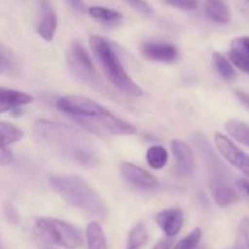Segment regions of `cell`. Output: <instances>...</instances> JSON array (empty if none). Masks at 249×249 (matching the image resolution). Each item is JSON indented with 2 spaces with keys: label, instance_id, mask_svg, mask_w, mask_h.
<instances>
[{
  "label": "cell",
  "instance_id": "cell-1",
  "mask_svg": "<svg viewBox=\"0 0 249 249\" xmlns=\"http://www.w3.org/2000/svg\"><path fill=\"white\" fill-rule=\"evenodd\" d=\"M33 136L44 150L65 162L83 168L99 164V152L91 141L67 124L39 119L33 125Z\"/></svg>",
  "mask_w": 249,
  "mask_h": 249
},
{
  "label": "cell",
  "instance_id": "cell-2",
  "mask_svg": "<svg viewBox=\"0 0 249 249\" xmlns=\"http://www.w3.org/2000/svg\"><path fill=\"white\" fill-rule=\"evenodd\" d=\"M49 181L70 206L92 218H106L108 212L106 203L83 178L77 175H51Z\"/></svg>",
  "mask_w": 249,
  "mask_h": 249
},
{
  "label": "cell",
  "instance_id": "cell-3",
  "mask_svg": "<svg viewBox=\"0 0 249 249\" xmlns=\"http://www.w3.org/2000/svg\"><path fill=\"white\" fill-rule=\"evenodd\" d=\"M89 43L95 58L97 60L102 72L109 80V83L129 96H142L143 90L141 89L138 83H135L129 77L126 71L124 70V66L118 53L109 44V41L100 36H91Z\"/></svg>",
  "mask_w": 249,
  "mask_h": 249
},
{
  "label": "cell",
  "instance_id": "cell-4",
  "mask_svg": "<svg viewBox=\"0 0 249 249\" xmlns=\"http://www.w3.org/2000/svg\"><path fill=\"white\" fill-rule=\"evenodd\" d=\"M197 148L206 163L207 172H208L209 189L213 196V199L219 207L231 206L238 201V195L231 184L229 169L224 163L219 160L218 156L212 148L211 143L202 135H196L194 138Z\"/></svg>",
  "mask_w": 249,
  "mask_h": 249
},
{
  "label": "cell",
  "instance_id": "cell-5",
  "mask_svg": "<svg viewBox=\"0 0 249 249\" xmlns=\"http://www.w3.org/2000/svg\"><path fill=\"white\" fill-rule=\"evenodd\" d=\"M36 228L51 242L66 249H78L83 246V236L80 231L61 219L43 216L36 221Z\"/></svg>",
  "mask_w": 249,
  "mask_h": 249
},
{
  "label": "cell",
  "instance_id": "cell-6",
  "mask_svg": "<svg viewBox=\"0 0 249 249\" xmlns=\"http://www.w3.org/2000/svg\"><path fill=\"white\" fill-rule=\"evenodd\" d=\"M56 106L61 112L74 118V121L78 123L111 113L99 102L89 97L80 96V95H66V96L60 97L56 102Z\"/></svg>",
  "mask_w": 249,
  "mask_h": 249
},
{
  "label": "cell",
  "instance_id": "cell-7",
  "mask_svg": "<svg viewBox=\"0 0 249 249\" xmlns=\"http://www.w3.org/2000/svg\"><path fill=\"white\" fill-rule=\"evenodd\" d=\"M67 65L71 72L85 84L101 89V79L96 72L89 53L79 41H73L67 53Z\"/></svg>",
  "mask_w": 249,
  "mask_h": 249
},
{
  "label": "cell",
  "instance_id": "cell-8",
  "mask_svg": "<svg viewBox=\"0 0 249 249\" xmlns=\"http://www.w3.org/2000/svg\"><path fill=\"white\" fill-rule=\"evenodd\" d=\"M215 146L218 148V151L220 152V155L228 160L230 164H232L233 167L237 168L240 172H242L243 174H246L249 177V155L246 153L245 151L241 150L236 143H233V141L231 139H229L228 136L224 135L221 133H216L215 138Z\"/></svg>",
  "mask_w": 249,
  "mask_h": 249
},
{
  "label": "cell",
  "instance_id": "cell-9",
  "mask_svg": "<svg viewBox=\"0 0 249 249\" xmlns=\"http://www.w3.org/2000/svg\"><path fill=\"white\" fill-rule=\"evenodd\" d=\"M121 174L130 186L140 191H153L158 187L157 179L152 174L133 163H122Z\"/></svg>",
  "mask_w": 249,
  "mask_h": 249
},
{
  "label": "cell",
  "instance_id": "cell-10",
  "mask_svg": "<svg viewBox=\"0 0 249 249\" xmlns=\"http://www.w3.org/2000/svg\"><path fill=\"white\" fill-rule=\"evenodd\" d=\"M141 53L148 60L163 63L175 62L179 56L177 46L164 41H146L141 46Z\"/></svg>",
  "mask_w": 249,
  "mask_h": 249
},
{
  "label": "cell",
  "instance_id": "cell-11",
  "mask_svg": "<svg viewBox=\"0 0 249 249\" xmlns=\"http://www.w3.org/2000/svg\"><path fill=\"white\" fill-rule=\"evenodd\" d=\"M172 147V152L175 157V172H177L178 177H189L192 173L195 167V160H194V151L190 147L189 143L184 142V141L175 139L172 140L170 143Z\"/></svg>",
  "mask_w": 249,
  "mask_h": 249
},
{
  "label": "cell",
  "instance_id": "cell-12",
  "mask_svg": "<svg viewBox=\"0 0 249 249\" xmlns=\"http://www.w3.org/2000/svg\"><path fill=\"white\" fill-rule=\"evenodd\" d=\"M57 29V17L53 7L48 0H41L38 21L36 24V33L45 41H51Z\"/></svg>",
  "mask_w": 249,
  "mask_h": 249
},
{
  "label": "cell",
  "instance_id": "cell-13",
  "mask_svg": "<svg viewBox=\"0 0 249 249\" xmlns=\"http://www.w3.org/2000/svg\"><path fill=\"white\" fill-rule=\"evenodd\" d=\"M156 221L168 237H174L180 232L184 224V214L180 209H164L156 215Z\"/></svg>",
  "mask_w": 249,
  "mask_h": 249
},
{
  "label": "cell",
  "instance_id": "cell-14",
  "mask_svg": "<svg viewBox=\"0 0 249 249\" xmlns=\"http://www.w3.org/2000/svg\"><path fill=\"white\" fill-rule=\"evenodd\" d=\"M229 58L236 67L249 74V36H238L231 41Z\"/></svg>",
  "mask_w": 249,
  "mask_h": 249
},
{
  "label": "cell",
  "instance_id": "cell-15",
  "mask_svg": "<svg viewBox=\"0 0 249 249\" xmlns=\"http://www.w3.org/2000/svg\"><path fill=\"white\" fill-rule=\"evenodd\" d=\"M33 102L32 95L14 89H0V113L15 111L22 106Z\"/></svg>",
  "mask_w": 249,
  "mask_h": 249
},
{
  "label": "cell",
  "instance_id": "cell-16",
  "mask_svg": "<svg viewBox=\"0 0 249 249\" xmlns=\"http://www.w3.org/2000/svg\"><path fill=\"white\" fill-rule=\"evenodd\" d=\"M204 12L209 21L219 24H228L231 12L224 0H204Z\"/></svg>",
  "mask_w": 249,
  "mask_h": 249
},
{
  "label": "cell",
  "instance_id": "cell-17",
  "mask_svg": "<svg viewBox=\"0 0 249 249\" xmlns=\"http://www.w3.org/2000/svg\"><path fill=\"white\" fill-rule=\"evenodd\" d=\"M88 14L104 24H118L123 19V15L121 12L105 6H90Z\"/></svg>",
  "mask_w": 249,
  "mask_h": 249
},
{
  "label": "cell",
  "instance_id": "cell-18",
  "mask_svg": "<svg viewBox=\"0 0 249 249\" xmlns=\"http://www.w3.org/2000/svg\"><path fill=\"white\" fill-rule=\"evenodd\" d=\"M88 249H107L106 237L102 226L97 221H91L87 228Z\"/></svg>",
  "mask_w": 249,
  "mask_h": 249
},
{
  "label": "cell",
  "instance_id": "cell-19",
  "mask_svg": "<svg viewBox=\"0 0 249 249\" xmlns=\"http://www.w3.org/2000/svg\"><path fill=\"white\" fill-rule=\"evenodd\" d=\"M168 158L169 156H168L167 150L160 145L151 146L146 152V160H147L148 165L156 170L163 169L167 165Z\"/></svg>",
  "mask_w": 249,
  "mask_h": 249
},
{
  "label": "cell",
  "instance_id": "cell-20",
  "mask_svg": "<svg viewBox=\"0 0 249 249\" xmlns=\"http://www.w3.org/2000/svg\"><path fill=\"white\" fill-rule=\"evenodd\" d=\"M225 128L236 141L249 147V125L237 119H230L226 122Z\"/></svg>",
  "mask_w": 249,
  "mask_h": 249
},
{
  "label": "cell",
  "instance_id": "cell-21",
  "mask_svg": "<svg viewBox=\"0 0 249 249\" xmlns=\"http://www.w3.org/2000/svg\"><path fill=\"white\" fill-rule=\"evenodd\" d=\"M213 66L216 70V72L219 73L223 79L229 80V82H232L236 79V71L233 68V66L231 65L230 61L225 57L224 55H221L220 53H213Z\"/></svg>",
  "mask_w": 249,
  "mask_h": 249
},
{
  "label": "cell",
  "instance_id": "cell-22",
  "mask_svg": "<svg viewBox=\"0 0 249 249\" xmlns=\"http://www.w3.org/2000/svg\"><path fill=\"white\" fill-rule=\"evenodd\" d=\"M0 134H1V145L9 146L11 143L17 142L23 138V131L12 124L1 122L0 123Z\"/></svg>",
  "mask_w": 249,
  "mask_h": 249
},
{
  "label": "cell",
  "instance_id": "cell-23",
  "mask_svg": "<svg viewBox=\"0 0 249 249\" xmlns=\"http://www.w3.org/2000/svg\"><path fill=\"white\" fill-rule=\"evenodd\" d=\"M148 233L147 229L143 224H138L131 229L128 237V246H135L138 248H142L147 243Z\"/></svg>",
  "mask_w": 249,
  "mask_h": 249
},
{
  "label": "cell",
  "instance_id": "cell-24",
  "mask_svg": "<svg viewBox=\"0 0 249 249\" xmlns=\"http://www.w3.org/2000/svg\"><path fill=\"white\" fill-rule=\"evenodd\" d=\"M235 249H249V216L243 218L238 224Z\"/></svg>",
  "mask_w": 249,
  "mask_h": 249
},
{
  "label": "cell",
  "instance_id": "cell-25",
  "mask_svg": "<svg viewBox=\"0 0 249 249\" xmlns=\"http://www.w3.org/2000/svg\"><path fill=\"white\" fill-rule=\"evenodd\" d=\"M202 240V230L196 228L192 230L185 238L175 245L174 249H197L199 247V242Z\"/></svg>",
  "mask_w": 249,
  "mask_h": 249
},
{
  "label": "cell",
  "instance_id": "cell-26",
  "mask_svg": "<svg viewBox=\"0 0 249 249\" xmlns=\"http://www.w3.org/2000/svg\"><path fill=\"white\" fill-rule=\"evenodd\" d=\"M168 5L182 10H195L198 6V0H164Z\"/></svg>",
  "mask_w": 249,
  "mask_h": 249
},
{
  "label": "cell",
  "instance_id": "cell-27",
  "mask_svg": "<svg viewBox=\"0 0 249 249\" xmlns=\"http://www.w3.org/2000/svg\"><path fill=\"white\" fill-rule=\"evenodd\" d=\"M124 1L128 2L133 9H135L136 11H139L142 15H151L152 14V7L145 0H124Z\"/></svg>",
  "mask_w": 249,
  "mask_h": 249
},
{
  "label": "cell",
  "instance_id": "cell-28",
  "mask_svg": "<svg viewBox=\"0 0 249 249\" xmlns=\"http://www.w3.org/2000/svg\"><path fill=\"white\" fill-rule=\"evenodd\" d=\"M12 67V60L10 57V53L5 49V46H1V53H0V72L1 74H5V73Z\"/></svg>",
  "mask_w": 249,
  "mask_h": 249
},
{
  "label": "cell",
  "instance_id": "cell-29",
  "mask_svg": "<svg viewBox=\"0 0 249 249\" xmlns=\"http://www.w3.org/2000/svg\"><path fill=\"white\" fill-rule=\"evenodd\" d=\"M66 2L78 14H87L88 10H89V7H87L83 0H66Z\"/></svg>",
  "mask_w": 249,
  "mask_h": 249
},
{
  "label": "cell",
  "instance_id": "cell-30",
  "mask_svg": "<svg viewBox=\"0 0 249 249\" xmlns=\"http://www.w3.org/2000/svg\"><path fill=\"white\" fill-rule=\"evenodd\" d=\"M12 160H14V157H12L11 151L7 148V146L1 145V150H0V163H1L2 167L10 164L12 162Z\"/></svg>",
  "mask_w": 249,
  "mask_h": 249
},
{
  "label": "cell",
  "instance_id": "cell-31",
  "mask_svg": "<svg viewBox=\"0 0 249 249\" xmlns=\"http://www.w3.org/2000/svg\"><path fill=\"white\" fill-rule=\"evenodd\" d=\"M236 185H237V187L243 192V194H246L249 197V180L248 179H238L237 182H236Z\"/></svg>",
  "mask_w": 249,
  "mask_h": 249
},
{
  "label": "cell",
  "instance_id": "cell-32",
  "mask_svg": "<svg viewBox=\"0 0 249 249\" xmlns=\"http://www.w3.org/2000/svg\"><path fill=\"white\" fill-rule=\"evenodd\" d=\"M173 245H174V243H173V241L169 240V238H167V240L160 241L157 245H155V247H153L152 249H174Z\"/></svg>",
  "mask_w": 249,
  "mask_h": 249
},
{
  "label": "cell",
  "instance_id": "cell-33",
  "mask_svg": "<svg viewBox=\"0 0 249 249\" xmlns=\"http://www.w3.org/2000/svg\"><path fill=\"white\" fill-rule=\"evenodd\" d=\"M235 94H236V96H237V99L240 100V101L242 102L245 106H247L249 108V95L245 94L243 91H240V90H236Z\"/></svg>",
  "mask_w": 249,
  "mask_h": 249
},
{
  "label": "cell",
  "instance_id": "cell-34",
  "mask_svg": "<svg viewBox=\"0 0 249 249\" xmlns=\"http://www.w3.org/2000/svg\"><path fill=\"white\" fill-rule=\"evenodd\" d=\"M126 249H141V248L135 247V246H128V248H126Z\"/></svg>",
  "mask_w": 249,
  "mask_h": 249
},
{
  "label": "cell",
  "instance_id": "cell-35",
  "mask_svg": "<svg viewBox=\"0 0 249 249\" xmlns=\"http://www.w3.org/2000/svg\"><path fill=\"white\" fill-rule=\"evenodd\" d=\"M197 249H203V248H201V247H198V248H197Z\"/></svg>",
  "mask_w": 249,
  "mask_h": 249
},
{
  "label": "cell",
  "instance_id": "cell-36",
  "mask_svg": "<svg viewBox=\"0 0 249 249\" xmlns=\"http://www.w3.org/2000/svg\"><path fill=\"white\" fill-rule=\"evenodd\" d=\"M246 1H247V2H249V0H246Z\"/></svg>",
  "mask_w": 249,
  "mask_h": 249
}]
</instances>
